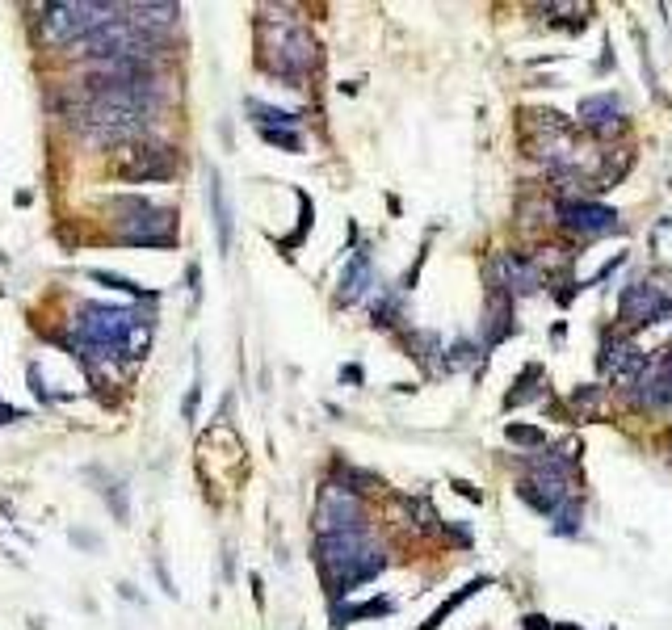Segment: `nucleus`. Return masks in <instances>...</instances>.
Segmentation results:
<instances>
[{
	"instance_id": "39448f33",
	"label": "nucleus",
	"mask_w": 672,
	"mask_h": 630,
	"mask_svg": "<svg viewBox=\"0 0 672 630\" xmlns=\"http://www.w3.org/2000/svg\"><path fill=\"white\" fill-rule=\"evenodd\" d=\"M668 315H672V294L664 290V286L647 282V278L622 286V294H618V320H622V328H626V332H639V328L660 324V320H668Z\"/></svg>"
},
{
	"instance_id": "f8f14e48",
	"label": "nucleus",
	"mask_w": 672,
	"mask_h": 630,
	"mask_svg": "<svg viewBox=\"0 0 672 630\" xmlns=\"http://www.w3.org/2000/svg\"><path fill=\"white\" fill-rule=\"evenodd\" d=\"M370 278H374V273H370V257L366 252H358V257H353V261L345 265V273H341V290H336V303H358L361 294H366V286H370Z\"/></svg>"
},
{
	"instance_id": "9b49d317",
	"label": "nucleus",
	"mask_w": 672,
	"mask_h": 630,
	"mask_svg": "<svg viewBox=\"0 0 672 630\" xmlns=\"http://www.w3.org/2000/svg\"><path fill=\"white\" fill-rule=\"evenodd\" d=\"M513 332V299L488 290V324H484V345H500Z\"/></svg>"
},
{
	"instance_id": "0eeeda50",
	"label": "nucleus",
	"mask_w": 672,
	"mask_h": 630,
	"mask_svg": "<svg viewBox=\"0 0 672 630\" xmlns=\"http://www.w3.org/2000/svg\"><path fill=\"white\" fill-rule=\"evenodd\" d=\"M538 286H543V273H538V265H534V261H525L521 252H496V257H492L488 290L517 299V294H534Z\"/></svg>"
},
{
	"instance_id": "1a4fd4ad",
	"label": "nucleus",
	"mask_w": 672,
	"mask_h": 630,
	"mask_svg": "<svg viewBox=\"0 0 672 630\" xmlns=\"http://www.w3.org/2000/svg\"><path fill=\"white\" fill-rule=\"evenodd\" d=\"M559 223L580 239H596L618 228V210L601 207V202H588V198H572V202L559 207Z\"/></svg>"
},
{
	"instance_id": "f3484780",
	"label": "nucleus",
	"mask_w": 672,
	"mask_h": 630,
	"mask_svg": "<svg viewBox=\"0 0 672 630\" xmlns=\"http://www.w3.org/2000/svg\"><path fill=\"white\" fill-rule=\"evenodd\" d=\"M249 109L257 114L260 127H270V131H278V127H299V114H290V109H273V106H260V101H249Z\"/></svg>"
},
{
	"instance_id": "9d476101",
	"label": "nucleus",
	"mask_w": 672,
	"mask_h": 630,
	"mask_svg": "<svg viewBox=\"0 0 672 630\" xmlns=\"http://www.w3.org/2000/svg\"><path fill=\"white\" fill-rule=\"evenodd\" d=\"M580 127H588L593 135L609 139L614 131H622L626 122H622V101L614 93H593V97L580 101Z\"/></svg>"
},
{
	"instance_id": "4be33fe9",
	"label": "nucleus",
	"mask_w": 672,
	"mask_h": 630,
	"mask_svg": "<svg viewBox=\"0 0 672 630\" xmlns=\"http://www.w3.org/2000/svg\"><path fill=\"white\" fill-rule=\"evenodd\" d=\"M622 265H626V252H618L614 261H606V265H601V273H596V278H593V282H588V286H601V282H606V278H614V269H622Z\"/></svg>"
},
{
	"instance_id": "7ed1b4c3",
	"label": "nucleus",
	"mask_w": 672,
	"mask_h": 630,
	"mask_svg": "<svg viewBox=\"0 0 672 630\" xmlns=\"http://www.w3.org/2000/svg\"><path fill=\"white\" fill-rule=\"evenodd\" d=\"M127 5H46L43 9V34L55 46L64 43H80L85 46L97 30H106L109 22H118Z\"/></svg>"
},
{
	"instance_id": "20e7f679",
	"label": "nucleus",
	"mask_w": 672,
	"mask_h": 630,
	"mask_svg": "<svg viewBox=\"0 0 672 630\" xmlns=\"http://www.w3.org/2000/svg\"><path fill=\"white\" fill-rule=\"evenodd\" d=\"M122 218H114L127 244H168L173 239V215L152 207L148 198H118L114 202Z\"/></svg>"
},
{
	"instance_id": "6ab92c4d",
	"label": "nucleus",
	"mask_w": 672,
	"mask_h": 630,
	"mask_svg": "<svg viewBox=\"0 0 672 630\" xmlns=\"http://www.w3.org/2000/svg\"><path fill=\"white\" fill-rule=\"evenodd\" d=\"M471 361H475V345H466V340H458L450 349V358L442 353V370H458V366H471Z\"/></svg>"
},
{
	"instance_id": "a211bd4d",
	"label": "nucleus",
	"mask_w": 672,
	"mask_h": 630,
	"mask_svg": "<svg viewBox=\"0 0 672 630\" xmlns=\"http://www.w3.org/2000/svg\"><path fill=\"white\" fill-rule=\"evenodd\" d=\"M504 437L509 442H517V446H530V450H543L546 446V433L538 429V424H504Z\"/></svg>"
},
{
	"instance_id": "6e6552de",
	"label": "nucleus",
	"mask_w": 672,
	"mask_h": 630,
	"mask_svg": "<svg viewBox=\"0 0 672 630\" xmlns=\"http://www.w3.org/2000/svg\"><path fill=\"white\" fill-rule=\"evenodd\" d=\"M635 391V408L639 412H660L672 403V349H660L651 366L643 370V379L630 387Z\"/></svg>"
},
{
	"instance_id": "5701e85b",
	"label": "nucleus",
	"mask_w": 672,
	"mask_h": 630,
	"mask_svg": "<svg viewBox=\"0 0 672 630\" xmlns=\"http://www.w3.org/2000/svg\"><path fill=\"white\" fill-rule=\"evenodd\" d=\"M341 379H349V382H361V370H358V366H345V370H341Z\"/></svg>"
},
{
	"instance_id": "412c9836",
	"label": "nucleus",
	"mask_w": 672,
	"mask_h": 630,
	"mask_svg": "<svg viewBox=\"0 0 672 630\" xmlns=\"http://www.w3.org/2000/svg\"><path fill=\"white\" fill-rule=\"evenodd\" d=\"M260 139L278 143V147H286V152H299V135L294 131H270V127H260Z\"/></svg>"
},
{
	"instance_id": "ddd939ff",
	"label": "nucleus",
	"mask_w": 672,
	"mask_h": 630,
	"mask_svg": "<svg viewBox=\"0 0 672 630\" xmlns=\"http://www.w3.org/2000/svg\"><path fill=\"white\" fill-rule=\"evenodd\" d=\"M391 609H395L391 597H370V601H361V605H332V626L341 630V626H353V622H361V618H382Z\"/></svg>"
},
{
	"instance_id": "aec40b11",
	"label": "nucleus",
	"mask_w": 672,
	"mask_h": 630,
	"mask_svg": "<svg viewBox=\"0 0 672 630\" xmlns=\"http://www.w3.org/2000/svg\"><path fill=\"white\" fill-rule=\"evenodd\" d=\"M601 395H606V387L588 382V387H575V391H572V403H575V408H596V403H601Z\"/></svg>"
},
{
	"instance_id": "2eb2a0df",
	"label": "nucleus",
	"mask_w": 672,
	"mask_h": 630,
	"mask_svg": "<svg viewBox=\"0 0 672 630\" xmlns=\"http://www.w3.org/2000/svg\"><path fill=\"white\" fill-rule=\"evenodd\" d=\"M210 210H215V228H219V249H231V210L223 198V185L210 173Z\"/></svg>"
},
{
	"instance_id": "f03ea898",
	"label": "nucleus",
	"mask_w": 672,
	"mask_h": 630,
	"mask_svg": "<svg viewBox=\"0 0 672 630\" xmlns=\"http://www.w3.org/2000/svg\"><path fill=\"white\" fill-rule=\"evenodd\" d=\"M135 328L148 332V315L135 307H109V303H85L76 320V345L88 358H139L135 353Z\"/></svg>"
},
{
	"instance_id": "f257e3e1",
	"label": "nucleus",
	"mask_w": 672,
	"mask_h": 630,
	"mask_svg": "<svg viewBox=\"0 0 672 630\" xmlns=\"http://www.w3.org/2000/svg\"><path fill=\"white\" fill-rule=\"evenodd\" d=\"M315 564L324 572L328 593L345 597L358 584L379 576L387 559H382V546L370 543V530H358V533H320L315 538Z\"/></svg>"
},
{
	"instance_id": "423d86ee",
	"label": "nucleus",
	"mask_w": 672,
	"mask_h": 630,
	"mask_svg": "<svg viewBox=\"0 0 672 630\" xmlns=\"http://www.w3.org/2000/svg\"><path fill=\"white\" fill-rule=\"evenodd\" d=\"M315 530L320 533H358L366 525V504L341 483H324L320 488V504H315Z\"/></svg>"
},
{
	"instance_id": "dca6fc26",
	"label": "nucleus",
	"mask_w": 672,
	"mask_h": 630,
	"mask_svg": "<svg viewBox=\"0 0 672 630\" xmlns=\"http://www.w3.org/2000/svg\"><path fill=\"white\" fill-rule=\"evenodd\" d=\"M580 517H585V509H580V500L572 496V500L564 504V509H559V513L551 517V522H555L551 530L559 533V538H575V533H580Z\"/></svg>"
},
{
	"instance_id": "4468645a",
	"label": "nucleus",
	"mask_w": 672,
	"mask_h": 630,
	"mask_svg": "<svg viewBox=\"0 0 672 630\" xmlns=\"http://www.w3.org/2000/svg\"><path fill=\"white\" fill-rule=\"evenodd\" d=\"M488 584H492V580H488V576H479V580H471V584H463V588H458V593H454V597H450V601H442V605H437V609H433V614H429V622H424V626H421V630H437V626H442V622H445V618H450V614H454V609H458V605H463V601H466V597H475L479 588H488Z\"/></svg>"
}]
</instances>
